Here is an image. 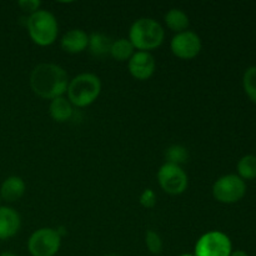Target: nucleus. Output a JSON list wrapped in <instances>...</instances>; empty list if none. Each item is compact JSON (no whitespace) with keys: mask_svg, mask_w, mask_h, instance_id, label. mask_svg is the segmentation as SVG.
Masks as SVG:
<instances>
[{"mask_svg":"<svg viewBox=\"0 0 256 256\" xmlns=\"http://www.w3.org/2000/svg\"><path fill=\"white\" fill-rule=\"evenodd\" d=\"M22 228L19 212L10 206H0V240L15 236Z\"/></svg>","mask_w":256,"mask_h":256,"instance_id":"obj_11","label":"nucleus"},{"mask_svg":"<svg viewBox=\"0 0 256 256\" xmlns=\"http://www.w3.org/2000/svg\"><path fill=\"white\" fill-rule=\"evenodd\" d=\"M102 92V82L98 75L82 72L72 78L68 85V100L76 108L90 106Z\"/></svg>","mask_w":256,"mask_h":256,"instance_id":"obj_3","label":"nucleus"},{"mask_svg":"<svg viewBox=\"0 0 256 256\" xmlns=\"http://www.w3.org/2000/svg\"><path fill=\"white\" fill-rule=\"evenodd\" d=\"M139 202L145 209H152L156 205V194L154 190L145 189L139 198Z\"/></svg>","mask_w":256,"mask_h":256,"instance_id":"obj_22","label":"nucleus"},{"mask_svg":"<svg viewBox=\"0 0 256 256\" xmlns=\"http://www.w3.org/2000/svg\"><path fill=\"white\" fill-rule=\"evenodd\" d=\"M202 39L196 32L192 30L175 34L170 42V49L176 58L182 60H192L196 58L202 52Z\"/></svg>","mask_w":256,"mask_h":256,"instance_id":"obj_9","label":"nucleus"},{"mask_svg":"<svg viewBox=\"0 0 256 256\" xmlns=\"http://www.w3.org/2000/svg\"><path fill=\"white\" fill-rule=\"evenodd\" d=\"M232 245L229 236L222 232H209L198 239L194 256H230Z\"/></svg>","mask_w":256,"mask_h":256,"instance_id":"obj_7","label":"nucleus"},{"mask_svg":"<svg viewBox=\"0 0 256 256\" xmlns=\"http://www.w3.org/2000/svg\"><path fill=\"white\" fill-rule=\"evenodd\" d=\"M156 178L160 188L169 195L182 194L189 185V179L185 170L179 165L169 162H165L160 166Z\"/></svg>","mask_w":256,"mask_h":256,"instance_id":"obj_8","label":"nucleus"},{"mask_svg":"<svg viewBox=\"0 0 256 256\" xmlns=\"http://www.w3.org/2000/svg\"><path fill=\"white\" fill-rule=\"evenodd\" d=\"M105 256H120V255H115V254H109V255H105Z\"/></svg>","mask_w":256,"mask_h":256,"instance_id":"obj_27","label":"nucleus"},{"mask_svg":"<svg viewBox=\"0 0 256 256\" xmlns=\"http://www.w3.org/2000/svg\"><path fill=\"white\" fill-rule=\"evenodd\" d=\"M179 256H194L192 254H182V255H179Z\"/></svg>","mask_w":256,"mask_h":256,"instance_id":"obj_26","label":"nucleus"},{"mask_svg":"<svg viewBox=\"0 0 256 256\" xmlns=\"http://www.w3.org/2000/svg\"><path fill=\"white\" fill-rule=\"evenodd\" d=\"M230 256H249L248 255V252H245L244 250H235V252H232Z\"/></svg>","mask_w":256,"mask_h":256,"instance_id":"obj_24","label":"nucleus"},{"mask_svg":"<svg viewBox=\"0 0 256 256\" xmlns=\"http://www.w3.org/2000/svg\"><path fill=\"white\" fill-rule=\"evenodd\" d=\"M18 5H19V8L22 12L32 15L34 14V12H36L38 10H40L42 2H40L39 0H20V2H18Z\"/></svg>","mask_w":256,"mask_h":256,"instance_id":"obj_23","label":"nucleus"},{"mask_svg":"<svg viewBox=\"0 0 256 256\" xmlns=\"http://www.w3.org/2000/svg\"><path fill=\"white\" fill-rule=\"evenodd\" d=\"M242 86L249 99L256 104V66H250L245 70L242 76Z\"/></svg>","mask_w":256,"mask_h":256,"instance_id":"obj_20","label":"nucleus"},{"mask_svg":"<svg viewBox=\"0 0 256 256\" xmlns=\"http://www.w3.org/2000/svg\"><path fill=\"white\" fill-rule=\"evenodd\" d=\"M238 176L242 180H252L256 178V156L245 155L238 162Z\"/></svg>","mask_w":256,"mask_h":256,"instance_id":"obj_18","label":"nucleus"},{"mask_svg":"<svg viewBox=\"0 0 256 256\" xmlns=\"http://www.w3.org/2000/svg\"><path fill=\"white\" fill-rule=\"evenodd\" d=\"M246 184L235 174L224 175L212 185V196L222 204H235L245 196Z\"/></svg>","mask_w":256,"mask_h":256,"instance_id":"obj_6","label":"nucleus"},{"mask_svg":"<svg viewBox=\"0 0 256 256\" xmlns=\"http://www.w3.org/2000/svg\"><path fill=\"white\" fill-rule=\"evenodd\" d=\"M135 54V48L126 38H120L114 40L110 49V56L116 62H129L130 58Z\"/></svg>","mask_w":256,"mask_h":256,"instance_id":"obj_17","label":"nucleus"},{"mask_svg":"<svg viewBox=\"0 0 256 256\" xmlns=\"http://www.w3.org/2000/svg\"><path fill=\"white\" fill-rule=\"evenodd\" d=\"M62 49L68 54H80L89 45V35L82 29H72L62 38Z\"/></svg>","mask_w":256,"mask_h":256,"instance_id":"obj_12","label":"nucleus"},{"mask_svg":"<svg viewBox=\"0 0 256 256\" xmlns=\"http://www.w3.org/2000/svg\"><path fill=\"white\" fill-rule=\"evenodd\" d=\"M29 82L35 95L45 100H54L66 92L70 79L60 65L42 62L32 69Z\"/></svg>","mask_w":256,"mask_h":256,"instance_id":"obj_1","label":"nucleus"},{"mask_svg":"<svg viewBox=\"0 0 256 256\" xmlns=\"http://www.w3.org/2000/svg\"><path fill=\"white\" fill-rule=\"evenodd\" d=\"M164 28L152 18L135 20L129 30V40L138 52H150L158 49L164 42Z\"/></svg>","mask_w":256,"mask_h":256,"instance_id":"obj_2","label":"nucleus"},{"mask_svg":"<svg viewBox=\"0 0 256 256\" xmlns=\"http://www.w3.org/2000/svg\"><path fill=\"white\" fill-rule=\"evenodd\" d=\"M26 29L32 42L39 46L54 44L59 34V25L54 15L48 10H38L26 19Z\"/></svg>","mask_w":256,"mask_h":256,"instance_id":"obj_4","label":"nucleus"},{"mask_svg":"<svg viewBox=\"0 0 256 256\" xmlns=\"http://www.w3.org/2000/svg\"><path fill=\"white\" fill-rule=\"evenodd\" d=\"M112 40L109 36L102 32H92L89 35V48L90 52L96 58H102L110 55Z\"/></svg>","mask_w":256,"mask_h":256,"instance_id":"obj_15","label":"nucleus"},{"mask_svg":"<svg viewBox=\"0 0 256 256\" xmlns=\"http://www.w3.org/2000/svg\"><path fill=\"white\" fill-rule=\"evenodd\" d=\"M26 185L20 176H9L0 186V198L6 202H15L25 194Z\"/></svg>","mask_w":256,"mask_h":256,"instance_id":"obj_13","label":"nucleus"},{"mask_svg":"<svg viewBox=\"0 0 256 256\" xmlns=\"http://www.w3.org/2000/svg\"><path fill=\"white\" fill-rule=\"evenodd\" d=\"M0 256H18V255L14 254V252H4L0 254Z\"/></svg>","mask_w":256,"mask_h":256,"instance_id":"obj_25","label":"nucleus"},{"mask_svg":"<svg viewBox=\"0 0 256 256\" xmlns=\"http://www.w3.org/2000/svg\"><path fill=\"white\" fill-rule=\"evenodd\" d=\"M128 69L130 75L136 80L150 79L156 69V62L152 52H135V54L128 62Z\"/></svg>","mask_w":256,"mask_h":256,"instance_id":"obj_10","label":"nucleus"},{"mask_svg":"<svg viewBox=\"0 0 256 256\" xmlns=\"http://www.w3.org/2000/svg\"><path fill=\"white\" fill-rule=\"evenodd\" d=\"M0 204H2V198H0ZM0 206H2V205H0Z\"/></svg>","mask_w":256,"mask_h":256,"instance_id":"obj_28","label":"nucleus"},{"mask_svg":"<svg viewBox=\"0 0 256 256\" xmlns=\"http://www.w3.org/2000/svg\"><path fill=\"white\" fill-rule=\"evenodd\" d=\"M145 245L152 254L159 255L162 252V236L154 230H148L145 234Z\"/></svg>","mask_w":256,"mask_h":256,"instance_id":"obj_21","label":"nucleus"},{"mask_svg":"<svg viewBox=\"0 0 256 256\" xmlns=\"http://www.w3.org/2000/svg\"><path fill=\"white\" fill-rule=\"evenodd\" d=\"M164 22L165 24H166V26L169 28L172 32H176V34L185 32V30L189 28L190 24L188 14L180 9H170L169 12L165 14Z\"/></svg>","mask_w":256,"mask_h":256,"instance_id":"obj_16","label":"nucleus"},{"mask_svg":"<svg viewBox=\"0 0 256 256\" xmlns=\"http://www.w3.org/2000/svg\"><path fill=\"white\" fill-rule=\"evenodd\" d=\"M50 116L56 122H66L74 115V106L72 102L68 100V98L59 96L56 99L52 100L49 106Z\"/></svg>","mask_w":256,"mask_h":256,"instance_id":"obj_14","label":"nucleus"},{"mask_svg":"<svg viewBox=\"0 0 256 256\" xmlns=\"http://www.w3.org/2000/svg\"><path fill=\"white\" fill-rule=\"evenodd\" d=\"M165 159H166V162H169V164L182 166V164H185L189 160V152L182 145H172L165 152Z\"/></svg>","mask_w":256,"mask_h":256,"instance_id":"obj_19","label":"nucleus"},{"mask_svg":"<svg viewBox=\"0 0 256 256\" xmlns=\"http://www.w3.org/2000/svg\"><path fill=\"white\" fill-rule=\"evenodd\" d=\"M62 246V236L56 229L42 228L30 235L28 250L32 256H55Z\"/></svg>","mask_w":256,"mask_h":256,"instance_id":"obj_5","label":"nucleus"}]
</instances>
